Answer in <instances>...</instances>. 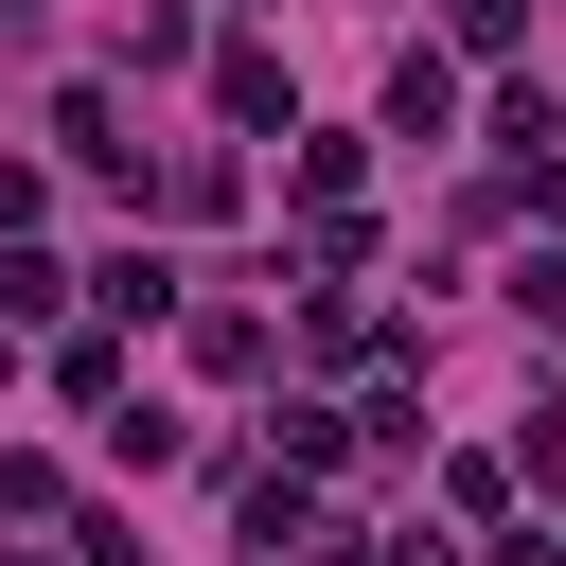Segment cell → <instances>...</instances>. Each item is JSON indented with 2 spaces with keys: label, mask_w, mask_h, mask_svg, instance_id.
I'll list each match as a JSON object with an SVG mask.
<instances>
[{
  "label": "cell",
  "mask_w": 566,
  "mask_h": 566,
  "mask_svg": "<svg viewBox=\"0 0 566 566\" xmlns=\"http://www.w3.org/2000/svg\"><path fill=\"white\" fill-rule=\"evenodd\" d=\"M389 124H407V142H460V71H442V53H389Z\"/></svg>",
  "instance_id": "cell-2"
},
{
  "label": "cell",
  "mask_w": 566,
  "mask_h": 566,
  "mask_svg": "<svg viewBox=\"0 0 566 566\" xmlns=\"http://www.w3.org/2000/svg\"><path fill=\"white\" fill-rule=\"evenodd\" d=\"M354 566H442V548H424V531H407V548H354Z\"/></svg>",
  "instance_id": "cell-8"
},
{
  "label": "cell",
  "mask_w": 566,
  "mask_h": 566,
  "mask_svg": "<svg viewBox=\"0 0 566 566\" xmlns=\"http://www.w3.org/2000/svg\"><path fill=\"white\" fill-rule=\"evenodd\" d=\"M35 212H53V177H35V159H0V230H35Z\"/></svg>",
  "instance_id": "cell-7"
},
{
  "label": "cell",
  "mask_w": 566,
  "mask_h": 566,
  "mask_svg": "<svg viewBox=\"0 0 566 566\" xmlns=\"http://www.w3.org/2000/svg\"><path fill=\"white\" fill-rule=\"evenodd\" d=\"M513 301H531V318L566 336V248H531V265H513Z\"/></svg>",
  "instance_id": "cell-6"
},
{
  "label": "cell",
  "mask_w": 566,
  "mask_h": 566,
  "mask_svg": "<svg viewBox=\"0 0 566 566\" xmlns=\"http://www.w3.org/2000/svg\"><path fill=\"white\" fill-rule=\"evenodd\" d=\"M212 106H230V124H283V53L230 35V53H212Z\"/></svg>",
  "instance_id": "cell-3"
},
{
  "label": "cell",
  "mask_w": 566,
  "mask_h": 566,
  "mask_svg": "<svg viewBox=\"0 0 566 566\" xmlns=\"http://www.w3.org/2000/svg\"><path fill=\"white\" fill-rule=\"evenodd\" d=\"M53 142H71L88 177H142V142H124V106H106V88H71V106H53Z\"/></svg>",
  "instance_id": "cell-4"
},
{
  "label": "cell",
  "mask_w": 566,
  "mask_h": 566,
  "mask_svg": "<svg viewBox=\"0 0 566 566\" xmlns=\"http://www.w3.org/2000/svg\"><path fill=\"white\" fill-rule=\"evenodd\" d=\"M531 35V0H460V53H513Z\"/></svg>",
  "instance_id": "cell-5"
},
{
  "label": "cell",
  "mask_w": 566,
  "mask_h": 566,
  "mask_svg": "<svg viewBox=\"0 0 566 566\" xmlns=\"http://www.w3.org/2000/svg\"><path fill=\"white\" fill-rule=\"evenodd\" d=\"M230 531H248V566H301V548H318V495H301V478H248Z\"/></svg>",
  "instance_id": "cell-1"
}]
</instances>
